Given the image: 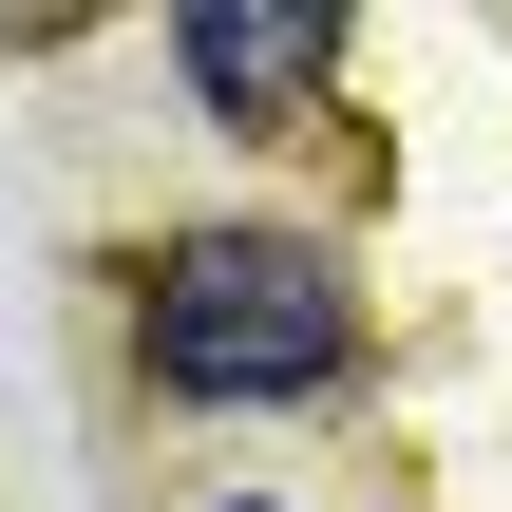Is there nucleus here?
Masks as SVG:
<instances>
[{
  "mask_svg": "<svg viewBox=\"0 0 512 512\" xmlns=\"http://www.w3.org/2000/svg\"><path fill=\"white\" fill-rule=\"evenodd\" d=\"M342 266L304 228H171L152 247V380L171 399H304L342 380Z\"/></svg>",
  "mask_w": 512,
  "mask_h": 512,
  "instance_id": "obj_1",
  "label": "nucleus"
},
{
  "mask_svg": "<svg viewBox=\"0 0 512 512\" xmlns=\"http://www.w3.org/2000/svg\"><path fill=\"white\" fill-rule=\"evenodd\" d=\"M323 57H342L323 0H171V76H190L228 133H285V114L323 95Z\"/></svg>",
  "mask_w": 512,
  "mask_h": 512,
  "instance_id": "obj_2",
  "label": "nucleus"
},
{
  "mask_svg": "<svg viewBox=\"0 0 512 512\" xmlns=\"http://www.w3.org/2000/svg\"><path fill=\"white\" fill-rule=\"evenodd\" d=\"M228 512H285V494H228Z\"/></svg>",
  "mask_w": 512,
  "mask_h": 512,
  "instance_id": "obj_3",
  "label": "nucleus"
}]
</instances>
